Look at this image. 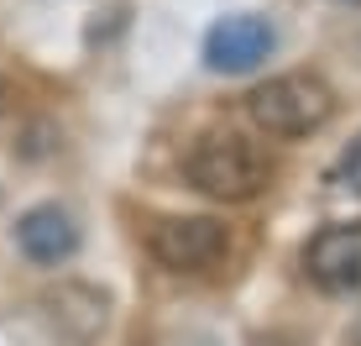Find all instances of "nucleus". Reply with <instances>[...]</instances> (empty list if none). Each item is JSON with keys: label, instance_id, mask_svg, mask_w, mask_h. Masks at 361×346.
<instances>
[{"label": "nucleus", "instance_id": "nucleus-1", "mask_svg": "<svg viewBox=\"0 0 361 346\" xmlns=\"http://www.w3.org/2000/svg\"><path fill=\"white\" fill-rule=\"evenodd\" d=\"M183 173H189V184L199 194H209V200H257V194L272 184V163L267 147H257L252 137H235V131H209V137H199L189 147V157H183Z\"/></svg>", "mask_w": 361, "mask_h": 346}, {"label": "nucleus", "instance_id": "nucleus-2", "mask_svg": "<svg viewBox=\"0 0 361 346\" xmlns=\"http://www.w3.org/2000/svg\"><path fill=\"white\" fill-rule=\"evenodd\" d=\"M246 110L272 137H309L335 116V95L319 73H278L262 90H252Z\"/></svg>", "mask_w": 361, "mask_h": 346}, {"label": "nucleus", "instance_id": "nucleus-3", "mask_svg": "<svg viewBox=\"0 0 361 346\" xmlns=\"http://www.w3.org/2000/svg\"><path fill=\"white\" fill-rule=\"evenodd\" d=\"M147 252L173 273H209L215 263H226L231 231L209 215H168L147 231Z\"/></svg>", "mask_w": 361, "mask_h": 346}, {"label": "nucleus", "instance_id": "nucleus-4", "mask_svg": "<svg viewBox=\"0 0 361 346\" xmlns=\"http://www.w3.org/2000/svg\"><path fill=\"white\" fill-rule=\"evenodd\" d=\"M304 268L335 299H361V220H351V226H325L309 241Z\"/></svg>", "mask_w": 361, "mask_h": 346}, {"label": "nucleus", "instance_id": "nucleus-5", "mask_svg": "<svg viewBox=\"0 0 361 346\" xmlns=\"http://www.w3.org/2000/svg\"><path fill=\"white\" fill-rule=\"evenodd\" d=\"M272 42H278V32H272L267 16H226L215 21L204 37V64L215 73H252L262 58L272 53Z\"/></svg>", "mask_w": 361, "mask_h": 346}, {"label": "nucleus", "instance_id": "nucleus-6", "mask_svg": "<svg viewBox=\"0 0 361 346\" xmlns=\"http://www.w3.org/2000/svg\"><path fill=\"white\" fill-rule=\"evenodd\" d=\"M16 241H21V252H27L32 263H63V257H73V246H79V226L68 220V210L37 205V210L21 215Z\"/></svg>", "mask_w": 361, "mask_h": 346}, {"label": "nucleus", "instance_id": "nucleus-7", "mask_svg": "<svg viewBox=\"0 0 361 346\" xmlns=\"http://www.w3.org/2000/svg\"><path fill=\"white\" fill-rule=\"evenodd\" d=\"M341 184L361 194V137H356L351 147H345V157H341Z\"/></svg>", "mask_w": 361, "mask_h": 346}, {"label": "nucleus", "instance_id": "nucleus-8", "mask_svg": "<svg viewBox=\"0 0 361 346\" xmlns=\"http://www.w3.org/2000/svg\"><path fill=\"white\" fill-rule=\"evenodd\" d=\"M356 6H361V0H356Z\"/></svg>", "mask_w": 361, "mask_h": 346}, {"label": "nucleus", "instance_id": "nucleus-9", "mask_svg": "<svg viewBox=\"0 0 361 346\" xmlns=\"http://www.w3.org/2000/svg\"><path fill=\"white\" fill-rule=\"evenodd\" d=\"M356 341H361V336H356Z\"/></svg>", "mask_w": 361, "mask_h": 346}]
</instances>
